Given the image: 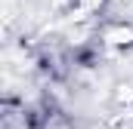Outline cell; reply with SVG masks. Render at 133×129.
Masks as SVG:
<instances>
[{
	"label": "cell",
	"instance_id": "obj_2",
	"mask_svg": "<svg viewBox=\"0 0 133 129\" xmlns=\"http://www.w3.org/2000/svg\"><path fill=\"white\" fill-rule=\"evenodd\" d=\"M81 3V12H93V9H99L105 0H77Z\"/></svg>",
	"mask_w": 133,
	"mask_h": 129
},
{
	"label": "cell",
	"instance_id": "obj_1",
	"mask_svg": "<svg viewBox=\"0 0 133 129\" xmlns=\"http://www.w3.org/2000/svg\"><path fill=\"white\" fill-rule=\"evenodd\" d=\"M102 43H105V46L127 49V46H133V28L130 25H108V28L102 31Z\"/></svg>",
	"mask_w": 133,
	"mask_h": 129
}]
</instances>
